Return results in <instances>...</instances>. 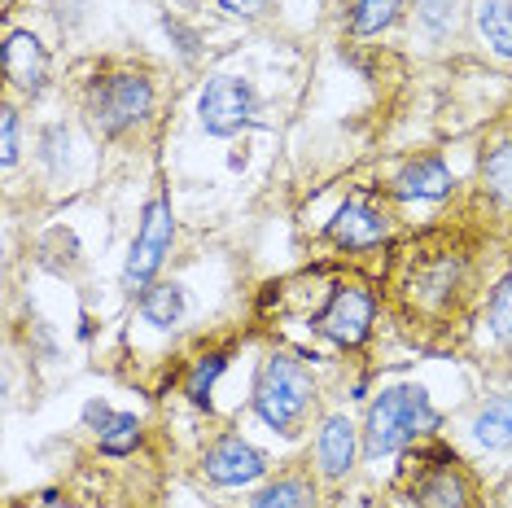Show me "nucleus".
<instances>
[{"label":"nucleus","instance_id":"obj_1","mask_svg":"<svg viewBox=\"0 0 512 508\" xmlns=\"http://www.w3.org/2000/svg\"><path fill=\"white\" fill-rule=\"evenodd\" d=\"M429 430H438V412L429 403L425 386H390L381 390V399L368 408L364 425V456L381 460L403 452L412 438H421Z\"/></svg>","mask_w":512,"mask_h":508},{"label":"nucleus","instance_id":"obj_2","mask_svg":"<svg viewBox=\"0 0 512 508\" xmlns=\"http://www.w3.org/2000/svg\"><path fill=\"white\" fill-rule=\"evenodd\" d=\"M311 399H316V381L302 368L294 355L272 351L254 377V412L267 430L276 434H298L302 417L311 412Z\"/></svg>","mask_w":512,"mask_h":508},{"label":"nucleus","instance_id":"obj_3","mask_svg":"<svg viewBox=\"0 0 512 508\" xmlns=\"http://www.w3.org/2000/svg\"><path fill=\"white\" fill-rule=\"evenodd\" d=\"M154 110V84L141 71H106L84 92V114L97 136H123Z\"/></svg>","mask_w":512,"mask_h":508},{"label":"nucleus","instance_id":"obj_4","mask_svg":"<svg viewBox=\"0 0 512 508\" xmlns=\"http://www.w3.org/2000/svg\"><path fill=\"white\" fill-rule=\"evenodd\" d=\"M171 241H176V215H171V202L158 198L145 206V215H141V228H136V241H132V254H127V263H123V290L127 294H145L149 285H154V276L162 268V259L171 254Z\"/></svg>","mask_w":512,"mask_h":508},{"label":"nucleus","instance_id":"obj_5","mask_svg":"<svg viewBox=\"0 0 512 508\" xmlns=\"http://www.w3.org/2000/svg\"><path fill=\"white\" fill-rule=\"evenodd\" d=\"M372 316H377V298H372L368 285L337 281L329 298H324V307L311 316V329L324 333V338L333 346H342V351H355V346L368 342Z\"/></svg>","mask_w":512,"mask_h":508},{"label":"nucleus","instance_id":"obj_6","mask_svg":"<svg viewBox=\"0 0 512 508\" xmlns=\"http://www.w3.org/2000/svg\"><path fill=\"white\" fill-rule=\"evenodd\" d=\"M254 110H259L254 88L237 75H215L197 101V119H202L206 136H237L241 127L254 123Z\"/></svg>","mask_w":512,"mask_h":508},{"label":"nucleus","instance_id":"obj_7","mask_svg":"<svg viewBox=\"0 0 512 508\" xmlns=\"http://www.w3.org/2000/svg\"><path fill=\"white\" fill-rule=\"evenodd\" d=\"M460 276H464V259L456 250H421L412 259V268H407L403 290L412 294V303L421 311H447L460 290Z\"/></svg>","mask_w":512,"mask_h":508},{"label":"nucleus","instance_id":"obj_8","mask_svg":"<svg viewBox=\"0 0 512 508\" xmlns=\"http://www.w3.org/2000/svg\"><path fill=\"white\" fill-rule=\"evenodd\" d=\"M390 237V211L381 202H372L368 193L342 202V211L329 219V241L337 250H372Z\"/></svg>","mask_w":512,"mask_h":508},{"label":"nucleus","instance_id":"obj_9","mask_svg":"<svg viewBox=\"0 0 512 508\" xmlns=\"http://www.w3.org/2000/svg\"><path fill=\"white\" fill-rule=\"evenodd\" d=\"M202 473L215 487H250V482H259L267 473V460H263V452H254L241 434H224L206 447Z\"/></svg>","mask_w":512,"mask_h":508},{"label":"nucleus","instance_id":"obj_10","mask_svg":"<svg viewBox=\"0 0 512 508\" xmlns=\"http://www.w3.org/2000/svg\"><path fill=\"white\" fill-rule=\"evenodd\" d=\"M0 66H5V79L27 97H40L44 84H49V53H44L40 36L31 31H9L5 49H0Z\"/></svg>","mask_w":512,"mask_h":508},{"label":"nucleus","instance_id":"obj_11","mask_svg":"<svg viewBox=\"0 0 512 508\" xmlns=\"http://www.w3.org/2000/svg\"><path fill=\"white\" fill-rule=\"evenodd\" d=\"M451 189H456V176H451V167L442 163L438 154L412 158V163L390 180V193L394 198H407V202H442V198H451Z\"/></svg>","mask_w":512,"mask_h":508},{"label":"nucleus","instance_id":"obj_12","mask_svg":"<svg viewBox=\"0 0 512 508\" xmlns=\"http://www.w3.org/2000/svg\"><path fill=\"white\" fill-rule=\"evenodd\" d=\"M359 460V430L351 425V417L333 412V417L320 421V434H316V465L324 478H346Z\"/></svg>","mask_w":512,"mask_h":508},{"label":"nucleus","instance_id":"obj_13","mask_svg":"<svg viewBox=\"0 0 512 508\" xmlns=\"http://www.w3.org/2000/svg\"><path fill=\"white\" fill-rule=\"evenodd\" d=\"M416 500L421 508H469V482L460 478L456 456L442 452L438 465L425 473V482L416 487Z\"/></svg>","mask_w":512,"mask_h":508},{"label":"nucleus","instance_id":"obj_14","mask_svg":"<svg viewBox=\"0 0 512 508\" xmlns=\"http://www.w3.org/2000/svg\"><path fill=\"white\" fill-rule=\"evenodd\" d=\"M473 438L486 447V452H504V447L512 443V399L508 395H495L477 408Z\"/></svg>","mask_w":512,"mask_h":508},{"label":"nucleus","instance_id":"obj_15","mask_svg":"<svg viewBox=\"0 0 512 508\" xmlns=\"http://www.w3.org/2000/svg\"><path fill=\"white\" fill-rule=\"evenodd\" d=\"M477 31L495 57L512 62V0H482L477 5Z\"/></svg>","mask_w":512,"mask_h":508},{"label":"nucleus","instance_id":"obj_16","mask_svg":"<svg viewBox=\"0 0 512 508\" xmlns=\"http://www.w3.org/2000/svg\"><path fill=\"white\" fill-rule=\"evenodd\" d=\"M316 504V487H311L307 473H285L272 487H263L250 500V508H311Z\"/></svg>","mask_w":512,"mask_h":508},{"label":"nucleus","instance_id":"obj_17","mask_svg":"<svg viewBox=\"0 0 512 508\" xmlns=\"http://www.w3.org/2000/svg\"><path fill=\"white\" fill-rule=\"evenodd\" d=\"M184 290L180 285H149V290L141 294V316H145V325H154V329H176L180 320H184Z\"/></svg>","mask_w":512,"mask_h":508},{"label":"nucleus","instance_id":"obj_18","mask_svg":"<svg viewBox=\"0 0 512 508\" xmlns=\"http://www.w3.org/2000/svg\"><path fill=\"white\" fill-rule=\"evenodd\" d=\"M224 368H228V351L197 355L193 368H189V377H184V395H189L197 408H211V390H215V381H219Z\"/></svg>","mask_w":512,"mask_h":508},{"label":"nucleus","instance_id":"obj_19","mask_svg":"<svg viewBox=\"0 0 512 508\" xmlns=\"http://www.w3.org/2000/svg\"><path fill=\"white\" fill-rule=\"evenodd\" d=\"M403 14V0H351V31L355 36H381Z\"/></svg>","mask_w":512,"mask_h":508},{"label":"nucleus","instance_id":"obj_20","mask_svg":"<svg viewBox=\"0 0 512 508\" xmlns=\"http://www.w3.org/2000/svg\"><path fill=\"white\" fill-rule=\"evenodd\" d=\"M482 184L499 206H512V141L495 145L491 154L482 158Z\"/></svg>","mask_w":512,"mask_h":508},{"label":"nucleus","instance_id":"obj_21","mask_svg":"<svg viewBox=\"0 0 512 508\" xmlns=\"http://www.w3.org/2000/svg\"><path fill=\"white\" fill-rule=\"evenodd\" d=\"M101 452L106 456H127L136 452V443H141V421L132 417V412H114V417L106 421V430L97 434Z\"/></svg>","mask_w":512,"mask_h":508},{"label":"nucleus","instance_id":"obj_22","mask_svg":"<svg viewBox=\"0 0 512 508\" xmlns=\"http://www.w3.org/2000/svg\"><path fill=\"white\" fill-rule=\"evenodd\" d=\"M456 9L460 0H416V18L434 40H442L451 27H456Z\"/></svg>","mask_w":512,"mask_h":508},{"label":"nucleus","instance_id":"obj_23","mask_svg":"<svg viewBox=\"0 0 512 508\" xmlns=\"http://www.w3.org/2000/svg\"><path fill=\"white\" fill-rule=\"evenodd\" d=\"M486 325L499 342H512V276L499 281V290L491 294V307H486Z\"/></svg>","mask_w":512,"mask_h":508},{"label":"nucleus","instance_id":"obj_24","mask_svg":"<svg viewBox=\"0 0 512 508\" xmlns=\"http://www.w3.org/2000/svg\"><path fill=\"white\" fill-rule=\"evenodd\" d=\"M0 163L5 167L18 163V110L14 106L0 110Z\"/></svg>","mask_w":512,"mask_h":508},{"label":"nucleus","instance_id":"obj_25","mask_svg":"<svg viewBox=\"0 0 512 508\" xmlns=\"http://www.w3.org/2000/svg\"><path fill=\"white\" fill-rule=\"evenodd\" d=\"M219 9L232 18H259L267 9V0H219Z\"/></svg>","mask_w":512,"mask_h":508},{"label":"nucleus","instance_id":"obj_26","mask_svg":"<svg viewBox=\"0 0 512 508\" xmlns=\"http://www.w3.org/2000/svg\"><path fill=\"white\" fill-rule=\"evenodd\" d=\"M110 417H114V412H110V408H106V403H101V399H92L88 408H84V421H88V425H92V430H97V434L106 430V421H110Z\"/></svg>","mask_w":512,"mask_h":508}]
</instances>
